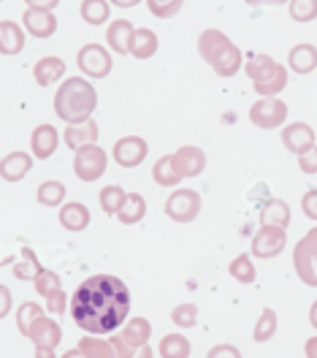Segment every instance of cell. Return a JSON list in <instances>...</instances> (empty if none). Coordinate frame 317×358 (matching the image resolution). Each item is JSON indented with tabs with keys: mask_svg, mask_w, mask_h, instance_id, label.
<instances>
[{
	"mask_svg": "<svg viewBox=\"0 0 317 358\" xmlns=\"http://www.w3.org/2000/svg\"><path fill=\"white\" fill-rule=\"evenodd\" d=\"M131 313V291L114 274H92L71 299L73 323L95 336L114 334L122 329Z\"/></svg>",
	"mask_w": 317,
	"mask_h": 358,
	"instance_id": "6da1fadb",
	"label": "cell"
},
{
	"mask_svg": "<svg viewBox=\"0 0 317 358\" xmlns=\"http://www.w3.org/2000/svg\"><path fill=\"white\" fill-rule=\"evenodd\" d=\"M95 106H98V92L87 82V76H68L54 92V114L68 125L90 120Z\"/></svg>",
	"mask_w": 317,
	"mask_h": 358,
	"instance_id": "7a4b0ae2",
	"label": "cell"
},
{
	"mask_svg": "<svg viewBox=\"0 0 317 358\" xmlns=\"http://www.w3.org/2000/svg\"><path fill=\"white\" fill-rule=\"evenodd\" d=\"M198 52H201V57H204L209 66L214 68V73L217 76H236L242 66H244V55H242V49L233 44L230 38H228L223 30H214V27H209L201 33V38H198Z\"/></svg>",
	"mask_w": 317,
	"mask_h": 358,
	"instance_id": "3957f363",
	"label": "cell"
},
{
	"mask_svg": "<svg viewBox=\"0 0 317 358\" xmlns=\"http://www.w3.org/2000/svg\"><path fill=\"white\" fill-rule=\"evenodd\" d=\"M249 122L255 128H263V131H274V128H282L288 122V103L282 98H258L252 106H249Z\"/></svg>",
	"mask_w": 317,
	"mask_h": 358,
	"instance_id": "277c9868",
	"label": "cell"
},
{
	"mask_svg": "<svg viewBox=\"0 0 317 358\" xmlns=\"http://www.w3.org/2000/svg\"><path fill=\"white\" fill-rule=\"evenodd\" d=\"M288 245V228H279V225H260L252 236V245H249V255L252 258H260V261H269L277 258Z\"/></svg>",
	"mask_w": 317,
	"mask_h": 358,
	"instance_id": "5b68a950",
	"label": "cell"
},
{
	"mask_svg": "<svg viewBox=\"0 0 317 358\" xmlns=\"http://www.w3.org/2000/svg\"><path fill=\"white\" fill-rule=\"evenodd\" d=\"M106 166H109V157H106V152L98 144H87V147L73 152V174L82 182L101 179L106 174Z\"/></svg>",
	"mask_w": 317,
	"mask_h": 358,
	"instance_id": "8992f818",
	"label": "cell"
},
{
	"mask_svg": "<svg viewBox=\"0 0 317 358\" xmlns=\"http://www.w3.org/2000/svg\"><path fill=\"white\" fill-rule=\"evenodd\" d=\"M163 212L174 220V223H193L201 215V196L196 190L179 187L168 196V201L163 206Z\"/></svg>",
	"mask_w": 317,
	"mask_h": 358,
	"instance_id": "52a82bcc",
	"label": "cell"
},
{
	"mask_svg": "<svg viewBox=\"0 0 317 358\" xmlns=\"http://www.w3.org/2000/svg\"><path fill=\"white\" fill-rule=\"evenodd\" d=\"M76 66L87 79H106L112 73V55L101 44H84L76 55Z\"/></svg>",
	"mask_w": 317,
	"mask_h": 358,
	"instance_id": "ba28073f",
	"label": "cell"
},
{
	"mask_svg": "<svg viewBox=\"0 0 317 358\" xmlns=\"http://www.w3.org/2000/svg\"><path fill=\"white\" fill-rule=\"evenodd\" d=\"M147 152H149V144L141 136H125L114 144L112 157L122 169H136L147 160Z\"/></svg>",
	"mask_w": 317,
	"mask_h": 358,
	"instance_id": "9c48e42d",
	"label": "cell"
},
{
	"mask_svg": "<svg viewBox=\"0 0 317 358\" xmlns=\"http://www.w3.org/2000/svg\"><path fill=\"white\" fill-rule=\"evenodd\" d=\"M282 147L288 152H293L295 157L309 152L315 147V131H312V125H307V122H290V125H285L282 128Z\"/></svg>",
	"mask_w": 317,
	"mask_h": 358,
	"instance_id": "30bf717a",
	"label": "cell"
},
{
	"mask_svg": "<svg viewBox=\"0 0 317 358\" xmlns=\"http://www.w3.org/2000/svg\"><path fill=\"white\" fill-rule=\"evenodd\" d=\"M174 166L182 174V179L187 177H198L206 169V152L201 147H193V144H184L174 152Z\"/></svg>",
	"mask_w": 317,
	"mask_h": 358,
	"instance_id": "8fae6325",
	"label": "cell"
},
{
	"mask_svg": "<svg viewBox=\"0 0 317 358\" xmlns=\"http://www.w3.org/2000/svg\"><path fill=\"white\" fill-rule=\"evenodd\" d=\"M27 339L36 345V348H49V350H57V345H60V339H63V331H60V326L52 320V317H46L41 315L33 326H30V334Z\"/></svg>",
	"mask_w": 317,
	"mask_h": 358,
	"instance_id": "7c38bea8",
	"label": "cell"
},
{
	"mask_svg": "<svg viewBox=\"0 0 317 358\" xmlns=\"http://www.w3.org/2000/svg\"><path fill=\"white\" fill-rule=\"evenodd\" d=\"M22 27L36 38H49L57 30V17L44 8H27L22 17Z\"/></svg>",
	"mask_w": 317,
	"mask_h": 358,
	"instance_id": "4fadbf2b",
	"label": "cell"
},
{
	"mask_svg": "<svg viewBox=\"0 0 317 358\" xmlns=\"http://www.w3.org/2000/svg\"><path fill=\"white\" fill-rule=\"evenodd\" d=\"M57 144H60V134L49 122H41L30 136V150H33V157H38V160H46V157L54 155Z\"/></svg>",
	"mask_w": 317,
	"mask_h": 358,
	"instance_id": "5bb4252c",
	"label": "cell"
},
{
	"mask_svg": "<svg viewBox=\"0 0 317 358\" xmlns=\"http://www.w3.org/2000/svg\"><path fill=\"white\" fill-rule=\"evenodd\" d=\"M293 266H295L298 280H301L304 285L317 288V252L315 250H309V247H304L298 242V245L293 247Z\"/></svg>",
	"mask_w": 317,
	"mask_h": 358,
	"instance_id": "9a60e30c",
	"label": "cell"
},
{
	"mask_svg": "<svg viewBox=\"0 0 317 358\" xmlns=\"http://www.w3.org/2000/svg\"><path fill=\"white\" fill-rule=\"evenodd\" d=\"M133 38H136V27L128 20H114L106 27V44L119 55H131L133 52Z\"/></svg>",
	"mask_w": 317,
	"mask_h": 358,
	"instance_id": "2e32d148",
	"label": "cell"
},
{
	"mask_svg": "<svg viewBox=\"0 0 317 358\" xmlns=\"http://www.w3.org/2000/svg\"><path fill=\"white\" fill-rule=\"evenodd\" d=\"M30 169H33V157L22 152V150H17V152H8V155L0 160V177L6 179V182H20L30 174Z\"/></svg>",
	"mask_w": 317,
	"mask_h": 358,
	"instance_id": "e0dca14e",
	"label": "cell"
},
{
	"mask_svg": "<svg viewBox=\"0 0 317 358\" xmlns=\"http://www.w3.org/2000/svg\"><path fill=\"white\" fill-rule=\"evenodd\" d=\"M63 141H66V147L68 150H82V147H87V144H95L98 141V125H95V120H84V122H76V125H68L66 128V134H63Z\"/></svg>",
	"mask_w": 317,
	"mask_h": 358,
	"instance_id": "ac0fdd59",
	"label": "cell"
},
{
	"mask_svg": "<svg viewBox=\"0 0 317 358\" xmlns=\"http://www.w3.org/2000/svg\"><path fill=\"white\" fill-rule=\"evenodd\" d=\"M63 73H66V63H63L60 57H54V55L41 57V60L33 66V79H36L41 87H49V85L60 82V79H63Z\"/></svg>",
	"mask_w": 317,
	"mask_h": 358,
	"instance_id": "d6986e66",
	"label": "cell"
},
{
	"mask_svg": "<svg viewBox=\"0 0 317 358\" xmlns=\"http://www.w3.org/2000/svg\"><path fill=\"white\" fill-rule=\"evenodd\" d=\"M131 348H141V345H149V336H152V323L147 317H128L122 323V331H117Z\"/></svg>",
	"mask_w": 317,
	"mask_h": 358,
	"instance_id": "ffe728a7",
	"label": "cell"
},
{
	"mask_svg": "<svg viewBox=\"0 0 317 358\" xmlns=\"http://www.w3.org/2000/svg\"><path fill=\"white\" fill-rule=\"evenodd\" d=\"M60 225H63L66 231H73V234L84 231V228L90 225V209L79 201L63 203V209H60Z\"/></svg>",
	"mask_w": 317,
	"mask_h": 358,
	"instance_id": "44dd1931",
	"label": "cell"
},
{
	"mask_svg": "<svg viewBox=\"0 0 317 358\" xmlns=\"http://www.w3.org/2000/svg\"><path fill=\"white\" fill-rule=\"evenodd\" d=\"M24 49V27L11 20L0 22V55H20Z\"/></svg>",
	"mask_w": 317,
	"mask_h": 358,
	"instance_id": "7402d4cb",
	"label": "cell"
},
{
	"mask_svg": "<svg viewBox=\"0 0 317 358\" xmlns=\"http://www.w3.org/2000/svg\"><path fill=\"white\" fill-rule=\"evenodd\" d=\"M288 66L295 73H312L317 68V46L315 44H295L288 55Z\"/></svg>",
	"mask_w": 317,
	"mask_h": 358,
	"instance_id": "603a6c76",
	"label": "cell"
},
{
	"mask_svg": "<svg viewBox=\"0 0 317 358\" xmlns=\"http://www.w3.org/2000/svg\"><path fill=\"white\" fill-rule=\"evenodd\" d=\"M144 215H147V201H144V196H141V193H128L122 206H119V212H117V220L125 225H136L144 220Z\"/></svg>",
	"mask_w": 317,
	"mask_h": 358,
	"instance_id": "cb8c5ba5",
	"label": "cell"
},
{
	"mask_svg": "<svg viewBox=\"0 0 317 358\" xmlns=\"http://www.w3.org/2000/svg\"><path fill=\"white\" fill-rule=\"evenodd\" d=\"M277 66L279 63L274 60L272 55H249L247 63H244V71H247V76L252 79V85H260V82H266L274 71H277Z\"/></svg>",
	"mask_w": 317,
	"mask_h": 358,
	"instance_id": "d4e9b609",
	"label": "cell"
},
{
	"mask_svg": "<svg viewBox=\"0 0 317 358\" xmlns=\"http://www.w3.org/2000/svg\"><path fill=\"white\" fill-rule=\"evenodd\" d=\"M260 225H279L288 228L290 225V206L282 199H269L260 209Z\"/></svg>",
	"mask_w": 317,
	"mask_h": 358,
	"instance_id": "484cf974",
	"label": "cell"
},
{
	"mask_svg": "<svg viewBox=\"0 0 317 358\" xmlns=\"http://www.w3.org/2000/svg\"><path fill=\"white\" fill-rule=\"evenodd\" d=\"M152 179L158 182L160 187H174V185H179L182 174L177 171V166H174V155H163L155 160V166H152Z\"/></svg>",
	"mask_w": 317,
	"mask_h": 358,
	"instance_id": "4316f807",
	"label": "cell"
},
{
	"mask_svg": "<svg viewBox=\"0 0 317 358\" xmlns=\"http://www.w3.org/2000/svg\"><path fill=\"white\" fill-rule=\"evenodd\" d=\"M190 339L184 334H165L163 339H160V348L158 353L160 358H190Z\"/></svg>",
	"mask_w": 317,
	"mask_h": 358,
	"instance_id": "83f0119b",
	"label": "cell"
},
{
	"mask_svg": "<svg viewBox=\"0 0 317 358\" xmlns=\"http://www.w3.org/2000/svg\"><path fill=\"white\" fill-rule=\"evenodd\" d=\"M158 52V36L149 27H136V38H133V57L136 60H149Z\"/></svg>",
	"mask_w": 317,
	"mask_h": 358,
	"instance_id": "f1b7e54d",
	"label": "cell"
},
{
	"mask_svg": "<svg viewBox=\"0 0 317 358\" xmlns=\"http://www.w3.org/2000/svg\"><path fill=\"white\" fill-rule=\"evenodd\" d=\"M109 14H112V3H106V0H82V20L92 24V27L106 24Z\"/></svg>",
	"mask_w": 317,
	"mask_h": 358,
	"instance_id": "f546056e",
	"label": "cell"
},
{
	"mask_svg": "<svg viewBox=\"0 0 317 358\" xmlns=\"http://www.w3.org/2000/svg\"><path fill=\"white\" fill-rule=\"evenodd\" d=\"M228 274H230L236 282H242V285H252L255 277H258V271L252 266V255H247V252L236 255V258L230 261V266H228Z\"/></svg>",
	"mask_w": 317,
	"mask_h": 358,
	"instance_id": "4dcf8cb0",
	"label": "cell"
},
{
	"mask_svg": "<svg viewBox=\"0 0 317 358\" xmlns=\"http://www.w3.org/2000/svg\"><path fill=\"white\" fill-rule=\"evenodd\" d=\"M76 348H79V350H84L90 358H117L112 342H109V339H103V336H95V334L82 336Z\"/></svg>",
	"mask_w": 317,
	"mask_h": 358,
	"instance_id": "1f68e13d",
	"label": "cell"
},
{
	"mask_svg": "<svg viewBox=\"0 0 317 358\" xmlns=\"http://www.w3.org/2000/svg\"><path fill=\"white\" fill-rule=\"evenodd\" d=\"M255 92L260 95V98H274V95H279L282 90L288 87V68L285 66H277L272 76L266 79V82H260V85H252Z\"/></svg>",
	"mask_w": 317,
	"mask_h": 358,
	"instance_id": "d6a6232c",
	"label": "cell"
},
{
	"mask_svg": "<svg viewBox=\"0 0 317 358\" xmlns=\"http://www.w3.org/2000/svg\"><path fill=\"white\" fill-rule=\"evenodd\" d=\"M41 261L36 258V252L30 250V247H22V261H17V266H14V277L17 280H36L38 274H41Z\"/></svg>",
	"mask_w": 317,
	"mask_h": 358,
	"instance_id": "836d02e7",
	"label": "cell"
},
{
	"mask_svg": "<svg viewBox=\"0 0 317 358\" xmlns=\"http://www.w3.org/2000/svg\"><path fill=\"white\" fill-rule=\"evenodd\" d=\"M277 326H279V317L274 310H263L260 317H258V323H255V331H252V339L258 342V345H263V342H269L274 334H277Z\"/></svg>",
	"mask_w": 317,
	"mask_h": 358,
	"instance_id": "e575fe53",
	"label": "cell"
},
{
	"mask_svg": "<svg viewBox=\"0 0 317 358\" xmlns=\"http://www.w3.org/2000/svg\"><path fill=\"white\" fill-rule=\"evenodd\" d=\"M38 201L44 203V206H60V203L66 201V185L63 182H57V179H46L38 185Z\"/></svg>",
	"mask_w": 317,
	"mask_h": 358,
	"instance_id": "d590c367",
	"label": "cell"
},
{
	"mask_svg": "<svg viewBox=\"0 0 317 358\" xmlns=\"http://www.w3.org/2000/svg\"><path fill=\"white\" fill-rule=\"evenodd\" d=\"M41 315H44V310H41V304H36V301L20 304V310H17V329H20V334L22 336L30 334V326H33Z\"/></svg>",
	"mask_w": 317,
	"mask_h": 358,
	"instance_id": "8d00e7d4",
	"label": "cell"
},
{
	"mask_svg": "<svg viewBox=\"0 0 317 358\" xmlns=\"http://www.w3.org/2000/svg\"><path fill=\"white\" fill-rule=\"evenodd\" d=\"M125 190L119 187V185H106L103 190H101V209L106 212V215H117L119 212V206H122V201H125Z\"/></svg>",
	"mask_w": 317,
	"mask_h": 358,
	"instance_id": "74e56055",
	"label": "cell"
},
{
	"mask_svg": "<svg viewBox=\"0 0 317 358\" xmlns=\"http://www.w3.org/2000/svg\"><path fill=\"white\" fill-rule=\"evenodd\" d=\"M288 8L295 22L304 24L317 20V0H288Z\"/></svg>",
	"mask_w": 317,
	"mask_h": 358,
	"instance_id": "f35d334b",
	"label": "cell"
},
{
	"mask_svg": "<svg viewBox=\"0 0 317 358\" xmlns=\"http://www.w3.org/2000/svg\"><path fill=\"white\" fill-rule=\"evenodd\" d=\"M33 285H36V291L41 293V299H46V296H52V293H57L63 288L57 271H52V268H41V274L33 280Z\"/></svg>",
	"mask_w": 317,
	"mask_h": 358,
	"instance_id": "ab89813d",
	"label": "cell"
},
{
	"mask_svg": "<svg viewBox=\"0 0 317 358\" xmlns=\"http://www.w3.org/2000/svg\"><path fill=\"white\" fill-rule=\"evenodd\" d=\"M182 6H184V0H147L149 14H155L158 20H171V17H177Z\"/></svg>",
	"mask_w": 317,
	"mask_h": 358,
	"instance_id": "60d3db41",
	"label": "cell"
},
{
	"mask_svg": "<svg viewBox=\"0 0 317 358\" xmlns=\"http://www.w3.org/2000/svg\"><path fill=\"white\" fill-rule=\"evenodd\" d=\"M171 320L177 329H193L198 323V307L196 304H179L171 310Z\"/></svg>",
	"mask_w": 317,
	"mask_h": 358,
	"instance_id": "b9f144b4",
	"label": "cell"
},
{
	"mask_svg": "<svg viewBox=\"0 0 317 358\" xmlns=\"http://www.w3.org/2000/svg\"><path fill=\"white\" fill-rule=\"evenodd\" d=\"M301 212H304L312 223H317V187H309V190L304 193V199H301Z\"/></svg>",
	"mask_w": 317,
	"mask_h": 358,
	"instance_id": "7bdbcfd3",
	"label": "cell"
},
{
	"mask_svg": "<svg viewBox=\"0 0 317 358\" xmlns=\"http://www.w3.org/2000/svg\"><path fill=\"white\" fill-rule=\"evenodd\" d=\"M206 358H244V356H242V350H239L236 345L223 342V345H214V348L206 353Z\"/></svg>",
	"mask_w": 317,
	"mask_h": 358,
	"instance_id": "ee69618b",
	"label": "cell"
},
{
	"mask_svg": "<svg viewBox=\"0 0 317 358\" xmlns=\"http://www.w3.org/2000/svg\"><path fill=\"white\" fill-rule=\"evenodd\" d=\"M46 301V313H63V310H66V304H68V299H66V293H63V288H60V291L57 293H52V296H46L44 299Z\"/></svg>",
	"mask_w": 317,
	"mask_h": 358,
	"instance_id": "f6af8a7d",
	"label": "cell"
},
{
	"mask_svg": "<svg viewBox=\"0 0 317 358\" xmlns=\"http://www.w3.org/2000/svg\"><path fill=\"white\" fill-rule=\"evenodd\" d=\"M298 169H301L304 174H317V144L309 152L298 155Z\"/></svg>",
	"mask_w": 317,
	"mask_h": 358,
	"instance_id": "bcb514c9",
	"label": "cell"
},
{
	"mask_svg": "<svg viewBox=\"0 0 317 358\" xmlns=\"http://www.w3.org/2000/svg\"><path fill=\"white\" fill-rule=\"evenodd\" d=\"M11 313V291L6 285H0V320Z\"/></svg>",
	"mask_w": 317,
	"mask_h": 358,
	"instance_id": "7dc6e473",
	"label": "cell"
},
{
	"mask_svg": "<svg viewBox=\"0 0 317 358\" xmlns=\"http://www.w3.org/2000/svg\"><path fill=\"white\" fill-rule=\"evenodd\" d=\"M298 242H301L304 247H309V250H315V252H317V225H315V228H309V231H307V234H304V236H301Z\"/></svg>",
	"mask_w": 317,
	"mask_h": 358,
	"instance_id": "c3c4849f",
	"label": "cell"
},
{
	"mask_svg": "<svg viewBox=\"0 0 317 358\" xmlns=\"http://www.w3.org/2000/svg\"><path fill=\"white\" fill-rule=\"evenodd\" d=\"M27 3V8H44V11H52L60 0H24Z\"/></svg>",
	"mask_w": 317,
	"mask_h": 358,
	"instance_id": "681fc988",
	"label": "cell"
},
{
	"mask_svg": "<svg viewBox=\"0 0 317 358\" xmlns=\"http://www.w3.org/2000/svg\"><path fill=\"white\" fill-rule=\"evenodd\" d=\"M304 356H307V358H317V334L309 336V339L304 342Z\"/></svg>",
	"mask_w": 317,
	"mask_h": 358,
	"instance_id": "f907efd6",
	"label": "cell"
},
{
	"mask_svg": "<svg viewBox=\"0 0 317 358\" xmlns=\"http://www.w3.org/2000/svg\"><path fill=\"white\" fill-rule=\"evenodd\" d=\"M131 358H155V350H152L149 345H141V348H136V350L131 353Z\"/></svg>",
	"mask_w": 317,
	"mask_h": 358,
	"instance_id": "816d5d0a",
	"label": "cell"
},
{
	"mask_svg": "<svg viewBox=\"0 0 317 358\" xmlns=\"http://www.w3.org/2000/svg\"><path fill=\"white\" fill-rule=\"evenodd\" d=\"M112 6H117V8H133V6H138L141 0H109Z\"/></svg>",
	"mask_w": 317,
	"mask_h": 358,
	"instance_id": "f5cc1de1",
	"label": "cell"
},
{
	"mask_svg": "<svg viewBox=\"0 0 317 358\" xmlns=\"http://www.w3.org/2000/svg\"><path fill=\"white\" fill-rule=\"evenodd\" d=\"M249 6H282V3H288V0H247Z\"/></svg>",
	"mask_w": 317,
	"mask_h": 358,
	"instance_id": "db71d44e",
	"label": "cell"
},
{
	"mask_svg": "<svg viewBox=\"0 0 317 358\" xmlns=\"http://www.w3.org/2000/svg\"><path fill=\"white\" fill-rule=\"evenodd\" d=\"M60 358H90V356H87L84 350H79V348H73V350H66V353H63V356H60Z\"/></svg>",
	"mask_w": 317,
	"mask_h": 358,
	"instance_id": "11a10c76",
	"label": "cell"
},
{
	"mask_svg": "<svg viewBox=\"0 0 317 358\" xmlns=\"http://www.w3.org/2000/svg\"><path fill=\"white\" fill-rule=\"evenodd\" d=\"M36 358H57V353L49 348H36Z\"/></svg>",
	"mask_w": 317,
	"mask_h": 358,
	"instance_id": "9f6ffc18",
	"label": "cell"
},
{
	"mask_svg": "<svg viewBox=\"0 0 317 358\" xmlns=\"http://www.w3.org/2000/svg\"><path fill=\"white\" fill-rule=\"evenodd\" d=\"M309 323H312V329L317 331V299L312 301V307H309Z\"/></svg>",
	"mask_w": 317,
	"mask_h": 358,
	"instance_id": "6f0895ef",
	"label": "cell"
}]
</instances>
